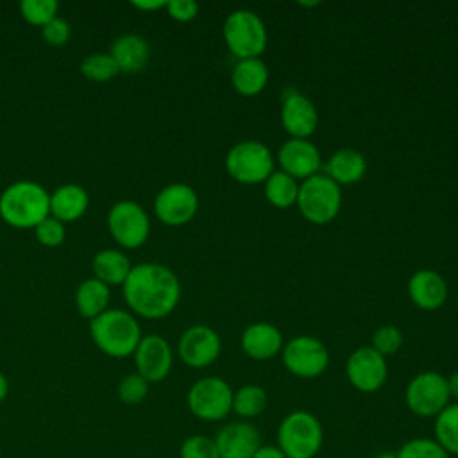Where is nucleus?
Segmentation results:
<instances>
[{"mask_svg": "<svg viewBox=\"0 0 458 458\" xmlns=\"http://www.w3.org/2000/svg\"><path fill=\"white\" fill-rule=\"evenodd\" d=\"M268 82V66L259 57L238 59L231 72V84L234 91L243 97L259 95Z\"/></svg>", "mask_w": 458, "mask_h": 458, "instance_id": "5701e85b", "label": "nucleus"}, {"mask_svg": "<svg viewBox=\"0 0 458 458\" xmlns=\"http://www.w3.org/2000/svg\"><path fill=\"white\" fill-rule=\"evenodd\" d=\"M81 73L93 82H106L120 73V70L109 52H95L81 61Z\"/></svg>", "mask_w": 458, "mask_h": 458, "instance_id": "c756f323", "label": "nucleus"}, {"mask_svg": "<svg viewBox=\"0 0 458 458\" xmlns=\"http://www.w3.org/2000/svg\"><path fill=\"white\" fill-rule=\"evenodd\" d=\"M91 268H93V277H97L107 286H114V284H123L132 265L122 250L104 249L95 254L91 261Z\"/></svg>", "mask_w": 458, "mask_h": 458, "instance_id": "393cba45", "label": "nucleus"}, {"mask_svg": "<svg viewBox=\"0 0 458 458\" xmlns=\"http://www.w3.org/2000/svg\"><path fill=\"white\" fill-rule=\"evenodd\" d=\"M268 397L263 386L259 385H243L233 394V413L240 420H250L261 415L267 408Z\"/></svg>", "mask_w": 458, "mask_h": 458, "instance_id": "c85d7f7f", "label": "nucleus"}, {"mask_svg": "<svg viewBox=\"0 0 458 458\" xmlns=\"http://www.w3.org/2000/svg\"><path fill=\"white\" fill-rule=\"evenodd\" d=\"M132 5L140 11H157L166 7V0H132Z\"/></svg>", "mask_w": 458, "mask_h": 458, "instance_id": "ea45409f", "label": "nucleus"}, {"mask_svg": "<svg viewBox=\"0 0 458 458\" xmlns=\"http://www.w3.org/2000/svg\"><path fill=\"white\" fill-rule=\"evenodd\" d=\"M445 379H447V390H449L451 399H454V403H458V370L449 374Z\"/></svg>", "mask_w": 458, "mask_h": 458, "instance_id": "a19ab883", "label": "nucleus"}, {"mask_svg": "<svg viewBox=\"0 0 458 458\" xmlns=\"http://www.w3.org/2000/svg\"><path fill=\"white\" fill-rule=\"evenodd\" d=\"M0 216L13 227H36L50 216V193L36 181H16L0 193Z\"/></svg>", "mask_w": 458, "mask_h": 458, "instance_id": "f03ea898", "label": "nucleus"}, {"mask_svg": "<svg viewBox=\"0 0 458 458\" xmlns=\"http://www.w3.org/2000/svg\"><path fill=\"white\" fill-rule=\"evenodd\" d=\"M263 184H265V197L274 208L286 209L297 204L299 182L297 179L284 174L283 170H274Z\"/></svg>", "mask_w": 458, "mask_h": 458, "instance_id": "bb28decb", "label": "nucleus"}, {"mask_svg": "<svg viewBox=\"0 0 458 458\" xmlns=\"http://www.w3.org/2000/svg\"><path fill=\"white\" fill-rule=\"evenodd\" d=\"M165 9L177 21H190L199 14V4L193 0H166Z\"/></svg>", "mask_w": 458, "mask_h": 458, "instance_id": "4c0bfd02", "label": "nucleus"}, {"mask_svg": "<svg viewBox=\"0 0 458 458\" xmlns=\"http://www.w3.org/2000/svg\"><path fill=\"white\" fill-rule=\"evenodd\" d=\"M148 385L138 372L127 374L118 383V397L123 404H140L148 395Z\"/></svg>", "mask_w": 458, "mask_h": 458, "instance_id": "72a5a7b5", "label": "nucleus"}, {"mask_svg": "<svg viewBox=\"0 0 458 458\" xmlns=\"http://www.w3.org/2000/svg\"><path fill=\"white\" fill-rule=\"evenodd\" d=\"M109 297H111V292L107 284H104L97 277L84 279L75 292V306L79 315L89 320L98 317L102 311L107 310Z\"/></svg>", "mask_w": 458, "mask_h": 458, "instance_id": "a878e982", "label": "nucleus"}, {"mask_svg": "<svg viewBox=\"0 0 458 458\" xmlns=\"http://www.w3.org/2000/svg\"><path fill=\"white\" fill-rule=\"evenodd\" d=\"M281 358L284 369L301 379L318 377L329 365L327 347L322 344V340L310 335H301L288 340L283 345Z\"/></svg>", "mask_w": 458, "mask_h": 458, "instance_id": "9d476101", "label": "nucleus"}, {"mask_svg": "<svg viewBox=\"0 0 458 458\" xmlns=\"http://www.w3.org/2000/svg\"><path fill=\"white\" fill-rule=\"evenodd\" d=\"M132 356H134L136 372L148 383L163 381L172 370V363H174L172 347L159 335L141 336Z\"/></svg>", "mask_w": 458, "mask_h": 458, "instance_id": "2eb2a0df", "label": "nucleus"}, {"mask_svg": "<svg viewBox=\"0 0 458 458\" xmlns=\"http://www.w3.org/2000/svg\"><path fill=\"white\" fill-rule=\"evenodd\" d=\"M242 349L243 352L258 361L270 360L283 351V335L270 322H254L249 324L242 333Z\"/></svg>", "mask_w": 458, "mask_h": 458, "instance_id": "aec40b11", "label": "nucleus"}, {"mask_svg": "<svg viewBox=\"0 0 458 458\" xmlns=\"http://www.w3.org/2000/svg\"><path fill=\"white\" fill-rule=\"evenodd\" d=\"M177 352L184 365L191 369H206L215 363L222 352L220 335L204 324L190 326L177 342Z\"/></svg>", "mask_w": 458, "mask_h": 458, "instance_id": "ddd939ff", "label": "nucleus"}, {"mask_svg": "<svg viewBox=\"0 0 458 458\" xmlns=\"http://www.w3.org/2000/svg\"><path fill=\"white\" fill-rule=\"evenodd\" d=\"M408 295L417 308L433 311L445 302L447 283L437 270L420 268L408 279Z\"/></svg>", "mask_w": 458, "mask_h": 458, "instance_id": "6ab92c4d", "label": "nucleus"}, {"mask_svg": "<svg viewBox=\"0 0 458 458\" xmlns=\"http://www.w3.org/2000/svg\"><path fill=\"white\" fill-rule=\"evenodd\" d=\"M107 229L123 249L141 247L150 233L147 211L136 200H118L107 213Z\"/></svg>", "mask_w": 458, "mask_h": 458, "instance_id": "9b49d317", "label": "nucleus"}, {"mask_svg": "<svg viewBox=\"0 0 458 458\" xmlns=\"http://www.w3.org/2000/svg\"><path fill=\"white\" fill-rule=\"evenodd\" d=\"M401 345H403V333L397 326H392V324L381 326L372 335L370 347L385 358L390 354H395L401 349Z\"/></svg>", "mask_w": 458, "mask_h": 458, "instance_id": "f704fd0d", "label": "nucleus"}, {"mask_svg": "<svg viewBox=\"0 0 458 458\" xmlns=\"http://www.w3.org/2000/svg\"><path fill=\"white\" fill-rule=\"evenodd\" d=\"M433 438L449 454L458 458V403H449L433 422Z\"/></svg>", "mask_w": 458, "mask_h": 458, "instance_id": "cd10ccee", "label": "nucleus"}, {"mask_svg": "<svg viewBox=\"0 0 458 458\" xmlns=\"http://www.w3.org/2000/svg\"><path fill=\"white\" fill-rule=\"evenodd\" d=\"M404 403L413 415L435 419L451 403L445 376L435 370L415 374L406 385Z\"/></svg>", "mask_w": 458, "mask_h": 458, "instance_id": "1a4fd4ad", "label": "nucleus"}, {"mask_svg": "<svg viewBox=\"0 0 458 458\" xmlns=\"http://www.w3.org/2000/svg\"><path fill=\"white\" fill-rule=\"evenodd\" d=\"M276 438L286 458H315L324 444V428L311 411L293 410L279 422Z\"/></svg>", "mask_w": 458, "mask_h": 458, "instance_id": "20e7f679", "label": "nucleus"}, {"mask_svg": "<svg viewBox=\"0 0 458 458\" xmlns=\"http://www.w3.org/2000/svg\"><path fill=\"white\" fill-rule=\"evenodd\" d=\"M295 206L308 222L327 224L342 208V188L331 177L318 172L299 184Z\"/></svg>", "mask_w": 458, "mask_h": 458, "instance_id": "423d86ee", "label": "nucleus"}, {"mask_svg": "<svg viewBox=\"0 0 458 458\" xmlns=\"http://www.w3.org/2000/svg\"><path fill=\"white\" fill-rule=\"evenodd\" d=\"M179 458H220L213 437L197 433L181 442Z\"/></svg>", "mask_w": 458, "mask_h": 458, "instance_id": "473e14b6", "label": "nucleus"}, {"mask_svg": "<svg viewBox=\"0 0 458 458\" xmlns=\"http://www.w3.org/2000/svg\"><path fill=\"white\" fill-rule=\"evenodd\" d=\"M281 123L290 138L310 140L318 125V111L304 93L286 89L281 100Z\"/></svg>", "mask_w": 458, "mask_h": 458, "instance_id": "dca6fc26", "label": "nucleus"}, {"mask_svg": "<svg viewBox=\"0 0 458 458\" xmlns=\"http://www.w3.org/2000/svg\"><path fill=\"white\" fill-rule=\"evenodd\" d=\"M213 438L220 458H252L261 445V435L249 420L227 422Z\"/></svg>", "mask_w": 458, "mask_h": 458, "instance_id": "a211bd4d", "label": "nucleus"}, {"mask_svg": "<svg viewBox=\"0 0 458 458\" xmlns=\"http://www.w3.org/2000/svg\"><path fill=\"white\" fill-rule=\"evenodd\" d=\"M252 458H286L276 444H261Z\"/></svg>", "mask_w": 458, "mask_h": 458, "instance_id": "58836bf2", "label": "nucleus"}, {"mask_svg": "<svg viewBox=\"0 0 458 458\" xmlns=\"http://www.w3.org/2000/svg\"><path fill=\"white\" fill-rule=\"evenodd\" d=\"M7 394H9V381H7V377L0 372V403L7 397Z\"/></svg>", "mask_w": 458, "mask_h": 458, "instance_id": "79ce46f5", "label": "nucleus"}, {"mask_svg": "<svg viewBox=\"0 0 458 458\" xmlns=\"http://www.w3.org/2000/svg\"><path fill=\"white\" fill-rule=\"evenodd\" d=\"M59 2L55 0H21L20 13L30 25H47L57 16Z\"/></svg>", "mask_w": 458, "mask_h": 458, "instance_id": "2f4dec72", "label": "nucleus"}, {"mask_svg": "<svg viewBox=\"0 0 458 458\" xmlns=\"http://www.w3.org/2000/svg\"><path fill=\"white\" fill-rule=\"evenodd\" d=\"M199 209V195L186 182L166 184L154 199V213L166 225L190 222Z\"/></svg>", "mask_w": 458, "mask_h": 458, "instance_id": "4468645a", "label": "nucleus"}, {"mask_svg": "<svg viewBox=\"0 0 458 458\" xmlns=\"http://www.w3.org/2000/svg\"><path fill=\"white\" fill-rule=\"evenodd\" d=\"M89 333L95 345L111 358H125L134 354L141 331L132 313L125 310H106L89 320Z\"/></svg>", "mask_w": 458, "mask_h": 458, "instance_id": "7ed1b4c3", "label": "nucleus"}, {"mask_svg": "<svg viewBox=\"0 0 458 458\" xmlns=\"http://www.w3.org/2000/svg\"><path fill=\"white\" fill-rule=\"evenodd\" d=\"M34 233H36V240L45 247H59L66 238L64 224L54 218L52 215L47 216L43 222H39L34 227Z\"/></svg>", "mask_w": 458, "mask_h": 458, "instance_id": "c9c22d12", "label": "nucleus"}, {"mask_svg": "<svg viewBox=\"0 0 458 458\" xmlns=\"http://www.w3.org/2000/svg\"><path fill=\"white\" fill-rule=\"evenodd\" d=\"M41 36H43V39L48 45L61 47V45H64L70 39L72 27H70V23L64 18L55 16L54 20H50L47 25L41 27Z\"/></svg>", "mask_w": 458, "mask_h": 458, "instance_id": "e433bc0d", "label": "nucleus"}, {"mask_svg": "<svg viewBox=\"0 0 458 458\" xmlns=\"http://www.w3.org/2000/svg\"><path fill=\"white\" fill-rule=\"evenodd\" d=\"M233 394L231 385L218 376H206L197 379L188 394L186 404L193 417L204 422H220L233 413Z\"/></svg>", "mask_w": 458, "mask_h": 458, "instance_id": "0eeeda50", "label": "nucleus"}, {"mask_svg": "<svg viewBox=\"0 0 458 458\" xmlns=\"http://www.w3.org/2000/svg\"><path fill=\"white\" fill-rule=\"evenodd\" d=\"M456 306H458V295H456Z\"/></svg>", "mask_w": 458, "mask_h": 458, "instance_id": "c03bdc74", "label": "nucleus"}, {"mask_svg": "<svg viewBox=\"0 0 458 458\" xmlns=\"http://www.w3.org/2000/svg\"><path fill=\"white\" fill-rule=\"evenodd\" d=\"M225 170L242 184H259L276 170L274 156L265 143L258 140H243L229 148L225 156Z\"/></svg>", "mask_w": 458, "mask_h": 458, "instance_id": "6e6552de", "label": "nucleus"}, {"mask_svg": "<svg viewBox=\"0 0 458 458\" xmlns=\"http://www.w3.org/2000/svg\"><path fill=\"white\" fill-rule=\"evenodd\" d=\"M397 453V458H451L435 438L415 437L406 440Z\"/></svg>", "mask_w": 458, "mask_h": 458, "instance_id": "7c9ffc66", "label": "nucleus"}, {"mask_svg": "<svg viewBox=\"0 0 458 458\" xmlns=\"http://www.w3.org/2000/svg\"><path fill=\"white\" fill-rule=\"evenodd\" d=\"M88 204V191L75 182L63 184L54 193H50V215L63 224L81 218L86 213Z\"/></svg>", "mask_w": 458, "mask_h": 458, "instance_id": "4be33fe9", "label": "nucleus"}, {"mask_svg": "<svg viewBox=\"0 0 458 458\" xmlns=\"http://www.w3.org/2000/svg\"><path fill=\"white\" fill-rule=\"evenodd\" d=\"M222 34L229 52L238 59L259 57L268 41L265 21L250 9H236L229 13Z\"/></svg>", "mask_w": 458, "mask_h": 458, "instance_id": "39448f33", "label": "nucleus"}, {"mask_svg": "<svg viewBox=\"0 0 458 458\" xmlns=\"http://www.w3.org/2000/svg\"><path fill=\"white\" fill-rule=\"evenodd\" d=\"M367 172V159L356 148H340L331 154L326 165V175L336 184H354Z\"/></svg>", "mask_w": 458, "mask_h": 458, "instance_id": "b1692460", "label": "nucleus"}, {"mask_svg": "<svg viewBox=\"0 0 458 458\" xmlns=\"http://www.w3.org/2000/svg\"><path fill=\"white\" fill-rule=\"evenodd\" d=\"M345 376L349 383L363 394L377 392L388 377L386 358L370 345L354 349L345 361Z\"/></svg>", "mask_w": 458, "mask_h": 458, "instance_id": "f8f14e48", "label": "nucleus"}, {"mask_svg": "<svg viewBox=\"0 0 458 458\" xmlns=\"http://www.w3.org/2000/svg\"><path fill=\"white\" fill-rule=\"evenodd\" d=\"M109 55L114 59L120 72L138 73L145 70L150 61V45L140 34H134V32L120 34L111 43Z\"/></svg>", "mask_w": 458, "mask_h": 458, "instance_id": "412c9836", "label": "nucleus"}, {"mask_svg": "<svg viewBox=\"0 0 458 458\" xmlns=\"http://www.w3.org/2000/svg\"><path fill=\"white\" fill-rule=\"evenodd\" d=\"M374 458H397V453H392V451H381V453H377Z\"/></svg>", "mask_w": 458, "mask_h": 458, "instance_id": "37998d69", "label": "nucleus"}, {"mask_svg": "<svg viewBox=\"0 0 458 458\" xmlns=\"http://www.w3.org/2000/svg\"><path fill=\"white\" fill-rule=\"evenodd\" d=\"M277 163L281 170L293 179H308L318 174L322 156L315 143L302 138H288L277 150Z\"/></svg>", "mask_w": 458, "mask_h": 458, "instance_id": "f3484780", "label": "nucleus"}, {"mask_svg": "<svg viewBox=\"0 0 458 458\" xmlns=\"http://www.w3.org/2000/svg\"><path fill=\"white\" fill-rule=\"evenodd\" d=\"M122 290L131 311L143 318L170 315L181 299V283L175 272L163 263L152 261L134 265Z\"/></svg>", "mask_w": 458, "mask_h": 458, "instance_id": "f257e3e1", "label": "nucleus"}]
</instances>
